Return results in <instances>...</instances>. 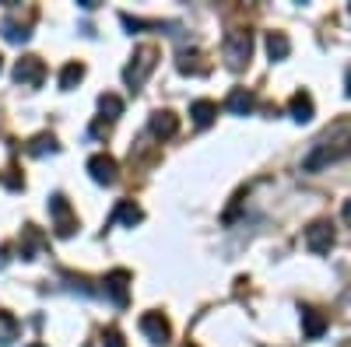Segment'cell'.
<instances>
[{"label":"cell","mask_w":351,"mask_h":347,"mask_svg":"<svg viewBox=\"0 0 351 347\" xmlns=\"http://www.w3.org/2000/svg\"><path fill=\"white\" fill-rule=\"evenodd\" d=\"M155 64H158V49L155 46H141L137 53H134V60L127 64V70H123V81H127V88H141L144 81H148V74L155 70Z\"/></svg>","instance_id":"cell-1"},{"label":"cell","mask_w":351,"mask_h":347,"mask_svg":"<svg viewBox=\"0 0 351 347\" xmlns=\"http://www.w3.org/2000/svg\"><path fill=\"white\" fill-rule=\"evenodd\" d=\"M250 53H253V36L250 32H228L225 36V64L232 67V70H239V67H246L250 64Z\"/></svg>","instance_id":"cell-2"},{"label":"cell","mask_w":351,"mask_h":347,"mask_svg":"<svg viewBox=\"0 0 351 347\" xmlns=\"http://www.w3.org/2000/svg\"><path fill=\"white\" fill-rule=\"evenodd\" d=\"M49 214H53L56 235H60V239H71V235H74V228H77V218L71 214V204H67V196H64V193H53V196H49Z\"/></svg>","instance_id":"cell-3"},{"label":"cell","mask_w":351,"mask_h":347,"mask_svg":"<svg viewBox=\"0 0 351 347\" xmlns=\"http://www.w3.org/2000/svg\"><path fill=\"white\" fill-rule=\"evenodd\" d=\"M102 292L112 298V305H127L130 302V274L127 270H112V274H106L102 277Z\"/></svg>","instance_id":"cell-4"},{"label":"cell","mask_w":351,"mask_h":347,"mask_svg":"<svg viewBox=\"0 0 351 347\" xmlns=\"http://www.w3.org/2000/svg\"><path fill=\"white\" fill-rule=\"evenodd\" d=\"M46 77V64L39 60V56H21V60L14 64V81L18 84H28V88H39Z\"/></svg>","instance_id":"cell-5"},{"label":"cell","mask_w":351,"mask_h":347,"mask_svg":"<svg viewBox=\"0 0 351 347\" xmlns=\"http://www.w3.org/2000/svg\"><path fill=\"white\" fill-rule=\"evenodd\" d=\"M334 246V224L330 221H313L306 228V249L309 253H327Z\"/></svg>","instance_id":"cell-6"},{"label":"cell","mask_w":351,"mask_h":347,"mask_svg":"<svg viewBox=\"0 0 351 347\" xmlns=\"http://www.w3.org/2000/svg\"><path fill=\"white\" fill-rule=\"evenodd\" d=\"M141 333L148 337L152 344L162 347V344H169V333H172V330H169V323H165L162 312H144V316H141Z\"/></svg>","instance_id":"cell-7"},{"label":"cell","mask_w":351,"mask_h":347,"mask_svg":"<svg viewBox=\"0 0 351 347\" xmlns=\"http://www.w3.org/2000/svg\"><path fill=\"white\" fill-rule=\"evenodd\" d=\"M88 172H92L95 183L109 186V183H116V158L112 155H92L88 158Z\"/></svg>","instance_id":"cell-8"},{"label":"cell","mask_w":351,"mask_h":347,"mask_svg":"<svg viewBox=\"0 0 351 347\" xmlns=\"http://www.w3.org/2000/svg\"><path fill=\"white\" fill-rule=\"evenodd\" d=\"M43 246H46V235H43V231H39L36 224H25V228H21V242H18L21 259H36Z\"/></svg>","instance_id":"cell-9"},{"label":"cell","mask_w":351,"mask_h":347,"mask_svg":"<svg viewBox=\"0 0 351 347\" xmlns=\"http://www.w3.org/2000/svg\"><path fill=\"white\" fill-rule=\"evenodd\" d=\"M148 130L158 137V140H169V137H176V130H180V120H176V112H152V123H148Z\"/></svg>","instance_id":"cell-10"},{"label":"cell","mask_w":351,"mask_h":347,"mask_svg":"<svg viewBox=\"0 0 351 347\" xmlns=\"http://www.w3.org/2000/svg\"><path fill=\"white\" fill-rule=\"evenodd\" d=\"M302 330H306L309 340H319L324 330H327V316L319 309H302Z\"/></svg>","instance_id":"cell-11"},{"label":"cell","mask_w":351,"mask_h":347,"mask_svg":"<svg viewBox=\"0 0 351 347\" xmlns=\"http://www.w3.org/2000/svg\"><path fill=\"white\" fill-rule=\"evenodd\" d=\"M288 112H291V120H295V123H309L313 120V99H309V92H295V95H291Z\"/></svg>","instance_id":"cell-12"},{"label":"cell","mask_w":351,"mask_h":347,"mask_svg":"<svg viewBox=\"0 0 351 347\" xmlns=\"http://www.w3.org/2000/svg\"><path fill=\"white\" fill-rule=\"evenodd\" d=\"M253 105H256V99H253V92H246V88H232L228 99H225V109L236 112V116H246Z\"/></svg>","instance_id":"cell-13"},{"label":"cell","mask_w":351,"mask_h":347,"mask_svg":"<svg viewBox=\"0 0 351 347\" xmlns=\"http://www.w3.org/2000/svg\"><path fill=\"white\" fill-rule=\"evenodd\" d=\"M112 221H123V224H130V228H134V224H141V221H144V211L134 204V200H120V204L112 207Z\"/></svg>","instance_id":"cell-14"},{"label":"cell","mask_w":351,"mask_h":347,"mask_svg":"<svg viewBox=\"0 0 351 347\" xmlns=\"http://www.w3.org/2000/svg\"><path fill=\"white\" fill-rule=\"evenodd\" d=\"M200 60H204L200 53H180V64H176V67H180L183 74H193V77L211 74V64H200Z\"/></svg>","instance_id":"cell-15"},{"label":"cell","mask_w":351,"mask_h":347,"mask_svg":"<svg viewBox=\"0 0 351 347\" xmlns=\"http://www.w3.org/2000/svg\"><path fill=\"white\" fill-rule=\"evenodd\" d=\"M190 116H193V123H197V127H211V123H215V116H218V105L208 102V99H200V102L190 105Z\"/></svg>","instance_id":"cell-16"},{"label":"cell","mask_w":351,"mask_h":347,"mask_svg":"<svg viewBox=\"0 0 351 347\" xmlns=\"http://www.w3.org/2000/svg\"><path fill=\"white\" fill-rule=\"evenodd\" d=\"M267 53H271V60H288L291 39H288L285 32H271V36H267Z\"/></svg>","instance_id":"cell-17"},{"label":"cell","mask_w":351,"mask_h":347,"mask_svg":"<svg viewBox=\"0 0 351 347\" xmlns=\"http://www.w3.org/2000/svg\"><path fill=\"white\" fill-rule=\"evenodd\" d=\"M99 109H102L106 120H116V116H123V99L112 95V92H106V95H99Z\"/></svg>","instance_id":"cell-18"},{"label":"cell","mask_w":351,"mask_h":347,"mask_svg":"<svg viewBox=\"0 0 351 347\" xmlns=\"http://www.w3.org/2000/svg\"><path fill=\"white\" fill-rule=\"evenodd\" d=\"M53 151H56V137L53 133H39V137H32V144H28V155H36V158L53 155Z\"/></svg>","instance_id":"cell-19"},{"label":"cell","mask_w":351,"mask_h":347,"mask_svg":"<svg viewBox=\"0 0 351 347\" xmlns=\"http://www.w3.org/2000/svg\"><path fill=\"white\" fill-rule=\"evenodd\" d=\"M18 340V320H14V316L11 312H0V344H14Z\"/></svg>","instance_id":"cell-20"},{"label":"cell","mask_w":351,"mask_h":347,"mask_svg":"<svg viewBox=\"0 0 351 347\" xmlns=\"http://www.w3.org/2000/svg\"><path fill=\"white\" fill-rule=\"evenodd\" d=\"M81 77H84V67H81V64H67V67L60 70V88H64V92L77 88Z\"/></svg>","instance_id":"cell-21"},{"label":"cell","mask_w":351,"mask_h":347,"mask_svg":"<svg viewBox=\"0 0 351 347\" xmlns=\"http://www.w3.org/2000/svg\"><path fill=\"white\" fill-rule=\"evenodd\" d=\"M0 28H4V39H11V42H28V28H21V25H14V21H4Z\"/></svg>","instance_id":"cell-22"},{"label":"cell","mask_w":351,"mask_h":347,"mask_svg":"<svg viewBox=\"0 0 351 347\" xmlns=\"http://www.w3.org/2000/svg\"><path fill=\"white\" fill-rule=\"evenodd\" d=\"M102 347H127V340H123L120 330H106L102 333Z\"/></svg>","instance_id":"cell-23"},{"label":"cell","mask_w":351,"mask_h":347,"mask_svg":"<svg viewBox=\"0 0 351 347\" xmlns=\"http://www.w3.org/2000/svg\"><path fill=\"white\" fill-rule=\"evenodd\" d=\"M92 133H95V137H106V133H109V123H106V120H95V123H92Z\"/></svg>","instance_id":"cell-24"},{"label":"cell","mask_w":351,"mask_h":347,"mask_svg":"<svg viewBox=\"0 0 351 347\" xmlns=\"http://www.w3.org/2000/svg\"><path fill=\"white\" fill-rule=\"evenodd\" d=\"M341 218H344V224H351V200H344V211H341Z\"/></svg>","instance_id":"cell-25"},{"label":"cell","mask_w":351,"mask_h":347,"mask_svg":"<svg viewBox=\"0 0 351 347\" xmlns=\"http://www.w3.org/2000/svg\"><path fill=\"white\" fill-rule=\"evenodd\" d=\"M344 95L351 99V70H348V77H344Z\"/></svg>","instance_id":"cell-26"},{"label":"cell","mask_w":351,"mask_h":347,"mask_svg":"<svg viewBox=\"0 0 351 347\" xmlns=\"http://www.w3.org/2000/svg\"><path fill=\"white\" fill-rule=\"evenodd\" d=\"M4 264H8V246H4V249H0V267H4Z\"/></svg>","instance_id":"cell-27"},{"label":"cell","mask_w":351,"mask_h":347,"mask_svg":"<svg viewBox=\"0 0 351 347\" xmlns=\"http://www.w3.org/2000/svg\"><path fill=\"white\" fill-rule=\"evenodd\" d=\"M32 347H43V344H32Z\"/></svg>","instance_id":"cell-28"},{"label":"cell","mask_w":351,"mask_h":347,"mask_svg":"<svg viewBox=\"0 0 351 347\" xmlns=\"http://www.w3.org/2000/svg\"><path fill=\"white\" fill-rule=\"evenodd\" d=\"M186 347H197V344H186Z\"/></svg>","instance_id":"cell-29"},{"label":"cell","mask_w":351,"mask_h":347,"mask_svg":"<svg viewBox=\"0 0 351 347\" xmlns=\"http://www.w3.org/2000/svg\"><path fill=\"white\" fill-rule=\"evenodd\" d=\"M0 60H4V56H0Z\"/></svg>","instance_id":"cell-30"}]
</instances>
